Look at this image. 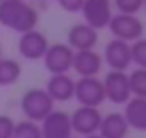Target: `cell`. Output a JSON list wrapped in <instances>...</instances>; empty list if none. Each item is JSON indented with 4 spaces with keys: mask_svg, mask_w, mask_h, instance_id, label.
Listing matches in <instances>:
<instances>
[{
    "mask_svg": "<svg viewBox=\"0 0 146 138\" xmlns=\"http://www.w3.org/2000/svg\"><path fill=\"white\" fill-rule=\"evenodd\" d=\"M38 18V10L26 0H0V24L18 34L34 30Z\"/></svg>",
    "mask_w": 146,
    "mask_h": 138,
    "instance_id": "cell-1",
    "label": "cell"
},
{
    "mask_svg": "<svg viewBox=\"0 0 146 138\" xmlns=\"http://www.w3.org/2000/svg\"><path fill=\"white\" fill-rule=\"evenodd\" d=\"M20 108H22V114L26 116V120L38 124L54 110V102L46 94L44 88H30L22 94Z\"/></svg>",
    "mask_w": 146,
    "mask_h": 138,
    "instance_id": "cell-2",
    "label": "cell"
},
{
    "mask_svg": "<svg viewBox=\"0 0 146 138\" xmlns=\"http://www.w3.org/2000/svg\"><path fill=\"white\" fill-rule=\"evenodd\" d=\"M108 30L112 32V36L116 40H122V42H136L138 38H142L144 34V24L138 16H132V14H114L108 22Z\"/></svg>",
    "mask_w": 146,
    "mask_h": 138,
    "instance_id": "cell-3",
    "label": "cell"
},
{
    "mask_svg": "<svg viewBox=\"0 0 146 138\" xmlns=\"http://www.w3.org/2000/svg\"><path fill=\"white\" fill-rule=\"evenodd\" d=\"M74 98L78 100L80 106H92V108H98V106L106 100L102 80H100L98 76L74 80Z\"/></svg>",
    "mask_w": 146,
    "mask_h": 138,
    "instance_id": "cell-4",
    "label": "cell"
},
{
    "mask_svg": "<svg viewBox=\"0 0 146 138\" xmlns=\"http://www.w3.org/2000/svg\"><path fill=\"white\" fill-rule=\"evenodd\" d=\"M80 12L84 16V24H88L98 32L102 28H108V22L114 16L112 0H84Z\"/></svg>",
    "mask_w": 146,
    "mask_h": 138,
    "instance_id": "cell-5",
    "label": "cell"
},
{
    "mask_svg": "<svg viewBox=\"0 0 146 138\" xmlns=\"http://www.w3.org/2000/svg\"><path fill=\"white\" fill-rule=\"evenodd\" d=\"M102 122V112L100 108H92V106H78L72 114H70V124H72V132L84 136H92L98 134Z\"/></svg>",
    "mask_w": 146,
    "mask_h": 138,
    "instance_id": "cell-6",
    "label": "cell"
},
{
    "mask_svg": "<svg viewBox=\"0 0 146 138\" xmlns=\"http://www.w3.org/2000/svg\"><path fill=\"white\" fill-rule=\"evenodd\" d=\"M72 58H74V50L64 42H56L48 46L42 60L46 70L52 76V74H66L68 70H72Z\"/></svg>",
    "mask_w": 146,
    "mask_h": 138,
    "instance_id": "cell-7",
    "label": "cell"
},
{
    "mask_svg": "<svg viewBox=\"0 0 146 138\" xmlns=\"http://www.w3.org/2000/svg\"><path fill=\"white\" fill-rule=\"evenodd\" d=\"M102 86H104V96L106 100L114 102V104H126L132 94H130V84H128V72H106V76L102 78Z\"/></svg>",
    "mask_w": 146,
    "mask_h": 138,
    "instance_id": "cell-8",
    "label": "cell"
},
{
    "mask_svg": "<svg viewBox=\"0 0 146 138\" xmlns=\"http://www.w3.org/2000/svg\"><path fill=\"white\" fill-rule=\"evenodd\" d=\"M40 134L42 138H72V124H70V114L64 110H52L40 124Z\"/></svg>",
    "mask_w": 146,
    "mask_h": 138,
    "instance_id": "cell-9",
    "label": "cell"
},
{
    "mask_svg": "<svg viewBox=\"0 0 146 138\" xmlns=\"http://www.w3.org/2000/svg\"><path fill=\"white\" fill-rule=\"evenodd\" d=\"M48 38L40 32V30H30V32H24L20 34V40H18V54L26 60H40L44 58L46 50H48Z\"/></svg>",
    "mask_w": 146,
    "mask_h": 138,
    "instance_id": "cell-10",
    "label": "cell"
},
{
    "mask_svg": "<svg viewBox=\"0 0 146 138\" xmlns=\"http://www.w3.org/2000/svg\"><path fill=\"white\" fill-rule=\"evenodd\" d=\"M102 62H106L110 66V70L114 72H126L132 64V58H130V44L128 42H122V40H110L104 48V54H102Z\"/></svg>",
    "mask_w": 146,
    "mask_h": 138,
    "instance_id": "cell-11",
    "label": "cell"
},
{
    "mask_svg": "<svg viewBox=\"0 0 146 138\" xmlns=\"http://www.w3.org/2000/svg\"><path fill=\"white\" fill-rule=\"evenodd\" d=\"M102 56L96 50H82V52H74L72 58V70L78 72L80 78H92L98 76V72L102 70Z\"/></svg>",
    "mask_w": 146,
    "mask_h": 138,
    "instance_id": "cell-12",
    "label": "cell"
},
{
    "mask_svg": "<svg viewBox=\"0 0 146 138\" xmlns=\"http://www.w3.org/2000/svg\"><path fill=\"white\" fill-rule=\"evenodd\" d=\"M68 46L74 52H82V50H94L96 42H98V32L94 28H90L88 24H74L68 30V38H66Z\"/></svg>",
    "mask_w": 146,
    "mask_h": 138,
    "instance_id": "cell-13",
    "label": "cell"
},
{
    "mask_svg": "<svg viewBox=\"0 0 146 138\" xmlns=\"http://www.w3.org/2000/svg\"><path fill=\"white\" fill-rule=\"evenodd\" d=\"M44 90L52 98V102H68L70 98H74V80L68 74H52Z\"/></svg>",
    "mask_w": 146,
    "mask_h": 138,
    "instance_id": "cell-14",
    "label": "cell"
},
{
    "mask_svg": "<svg viewBox=\"0 0 146 138\" xmlns=\"http://www.w3.org/2000/svg\"><path fill=\"white\" fill-rule=\"evenodd\" d=\"M128 128H134L138 132H146V98H130L124 104L122 112Z\"/></svg>",
    "mask_w": 146,
    "mask_h": 138,
    "instance_id": "cell-15",
    "label": "cell"
},
{
    "mask_svg": "<svg viewBox=\"0 0 146 138\" xmlns=\"http://www.w3.org/2000/svg\"><path fill=\"white\" fill-rule=\"evenodd\" d=\"M128 124L122 116V112H110L106 116H102L100 128H98V136L100 138H126L128 136Z\"/></svg>",
    "mask_w": 146,
    "mask_h": 138,
    "instance_id": "cell-16",
    "label": "cell"
},
{
    "mask_svg": "<svg viewBox=\"0 0 146 138\" xmlns=\"http://www.w3.org/2000/svg\"><path fill=\"white\" fill-rule=\"evenodd\" d=\"M22 66L14 58H0V86H12L18 82Z\"/></svg>",
    "mask_w": 146,
    "mask_h": 138,
    "instance_id": "cell-17",
    "label": "cell"
},
{
    "mask_svg": "<svg viewBox=\"0 0 146 138\" xmlns=\"http://www.w3.org/2000/svg\"><path fill=\"white\" fill-rule=\"evenodd\" d=\"M128 84H130V94L134 98H146V70L144 68H134L128 74Z\"/></svg>",
    "mask_w": 146,
    "mask_h": 138,
    "instance_id": "cell-18",
    "label": "cell"
},
{
    "mask_svg": "<svg viewBox=\"0 0 146 138\" xmlns=\"http://www.w3.org/2000/svg\"><path fill=\"white\" fill-rule=\"evenodd\" d=\"M12 138H42L40 126L36 122H30V120H20V122L14 124Z\"/></svg>",
    "mask_w": 146,
    "mask_h": 138,
    "instance_id": "cell-19",
    "label": "cell"
},
{
    "mask_svg": "<svg viewBox=\"0 0 146 138\" xmlns=\"http://www.w3.org/2000/svg\"><path fill=\"white\" fill-rule=\"evenodd\" d=\"M130 58L132 64H136V68L146 70V38H138L130 44Z\"/></svg>",
    "mask_w": 146,
    "mask_h": 138,
    "instance_id": "cell-20",
    "label": "cell"
},
{
    "mask_svg": "<svg viewBox=\"0 0 146 138\" xmlns=\"http://www.w3.org/2000/svg\"><path fill=\"white\" fill-rule=\"evenodd\" d=\"M144 0H114L112 6H116V14H132L136 16L142 10Z\"/></svg>",
    "mask_w": 146,
    "mask_h": 138,
    "instance_id": "cell-21",
    "label": "cell"
},
{
    "mask_svg": "<svg viewBox=\"0 0 146 138\" xmlns=\"http://www.w3.org/2000/svg\"><path fill=\"white\" fill-rule=\"evenodd\" d=\"M14 120L6 114H0V138H12L14 134Z\"/></svg>",
    "mask_w": 146,
    "mask_h": 138,
    "instance_id": "cell-22",
    "label": "cell"
},
{
    "mask_svg": "<svg viewBox=\"0 0 146 138\" xmlns=\"http://www.w3.org/2000/svg\"><path fill=\"white\" fill-rule=\"evenodd\" d=\"M58 4H60V8L66 10V12H80L84 0H58Z\"/></svg>",
    "mask_w": 146,
    "mask_h": 138,
    "instance_id": "cell-23",
    "label": "cell"
},
{
    "mask_svg": "<svg viewBox=\"0 0 146 138\" xmlns=\"http://www.w3.org/2000/svg\"><path fill=\"white\" fill-rule=\"evenodd\" d=\"M84 138H100L98 134H92V136H84Z\"/></svg>",
    "mask_w": 146,
    "mask_h": 138,
    "instance_id": "cell-24",
    "label": "cell"
},
{
    "mask_svg": "<svg viewBox=\"0 0 146 138\" xmlns=\"http://www.w3.org/2000/svg\"><path fill=\"white\" fill-rule=\"evenodd\" d=\"M142 10H144V12H146V0H144V4H142Z\"/></svg>",
    "mask_w": 146,
    "mask_h": 138,
    "instance_id": "cell-25",
    "label": "cell"
},
{
    "mask_svg": "<svg viewBox=\"0 0 146 138\" xmlns=\"http://www.w3.org/2000/svg\"><path fill=\"white\" fill-rule=\"evenodd\" d=\"M0 58H4V56H2V46H0Z\"/></svg>",
    "mask_w": 146,
    "mask_h": 138,
    "instance_id": "cell-26",
    "label": "cell"
}]
</instances>
